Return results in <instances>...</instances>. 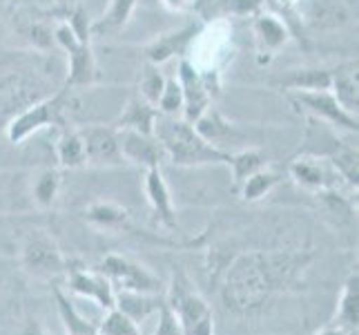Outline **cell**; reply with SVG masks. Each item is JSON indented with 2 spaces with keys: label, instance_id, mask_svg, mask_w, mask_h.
Here are the masks:
<instances>
[{
  "label": "cell",
  "instance_id": "30bf717a",
  "mask_svg": "<svg viewBox=\"0 0 359 335\" xmlns=\"http://www.w3.org/2000/svg\"><path fill=\"white\" fill-rule=\"evenodd\" d=\"M203 29H205V25L201 20H194L181 29L161 34L152 43L145 45V58L150 60L152 65H161L175 56L185 58V52L194 45V41L203 34Z\"/></svg>",
  "mask_w": 359,
  "mask_h": 335
},
{
  "label": "cell",
  "instance_id": "9a60e30c",
  "mask_svg": "<svg viewBox=\"0 0 359 335\" xmlns=\"http://www.w3.org/2000/svg\"><path fill=\"white\" fill-rule=\"evenodd\" d=\"M143 188H145L147 204H150V208L154 210L156 221L170 232L179 230L177 210H175V204H172V195H170L168 181L163 177V172H161V168H147L145 170Z\"/></svg>",
  "mask_w": 359,
  "mask_h": 335
},
{
  "label": "cell",
  "instance_id": "d6a6232c",
  "mask_svg": "<svg viewBox=\"0 0 359 335\" xmlns=\"http://www.w3.org/2000/svg\"><path fill=\"white\" fill-rule=\"evenodd\" d=\"M98 335H141L139 324L123 315L118 308H109L107 315L98 324Z\"/></svg>",
  "mask_w": 359,
  "mask_h": 335
},
{
  "label": "cell",
  "instance_id": "74e56055",
  "mask_svg": "<svg viewBox=\"0 0 359 335\" xmlns=\"http://www.w3.org/2000/svg\"><path fill=\"white\" fill-rule=\"evenodd\" d=\"M317 335H348V333H346V329H341V327H328L324 331H319Z\"/></svg>",
  "mask_w": 359,
  "mask_h": 335
},
{
  "label": "cell",
  "instance_id": "4dcf8cb0",
  "mask_svg": "<svg viewBox=\"0 0 359 335\" xmlns=\"http://www.w3.org/2000/svg\"><path fill=\"white\" fill-rule=\"evenodd\" d=\"M328 161H330L332 166H335L337 175L357 190V183H359L357 181L359 179V170H357V147L344 145V147H339L337 152H332Z\"/></svg>",
  "mask_w": 359,
  "mask_h": 335
},
{
  "label": "cell",
  "instance_id": "484cf974",
  "mask_svg": "<svg viewBox=\"0 0 359 335\" xmlns=\"http://www.w3.org/2000/svg\"><path fill=\"white\" fill-rule=\"evenodd\" d=\"M83 217L98 228H107V230L128 228V210L112 202H96L88 206Z\"/></svg>",
  "mask_w": 359,
  "mask_h": 335
},
{
  "label": "cell",
  "instance_id": "5b68a950",
  "mask_svg": "<svg viewBox=\"0 0 359 335\" xmlns=\"http://www.w3.org/2000/svg\"><path fill=\"white\" fill-rule=\"evenodd\" d=\"M54 41L67 52V79L65 88H88L96 83V60L90 41H83L69 22H60L54 29Z\"/></svg>",
  "mask_w": 359,
  "mask_h": 335
},
{
  "label": "cell",
  "instance_id": "6da1fadb",
  "mask_svg": "<svg viewBox=\"0 0 359 335\" xmlns=\"http://www.w3.org/2000/svg\"><path fill=\"white\" fill-rule=\"evenodd\" d=\"M311 255L294 251H252L230 264L224 284V300L234 313H257L275 295L299 284Z\"/></svg>",
  "mask_w": 359,
  "mask_h": 335
},
{
  "label": "cell",
  "instance_id": "4fadbf2b",
  "mask_svg": "<svg viewBox=\"0 0 359 335\" xmlns=\"http://www.w3.org/2000/svg\"><path fill=\"white\" fill-rule=\"evenodd\" d=\"M67 287L72 293L81 297H88L94 304H98L105 311L114 308V287L101 270H92L85 266H74L67 264Z\"/></svg>",
  "mask_w": 359,
  "mask_h": 335
},
{
  "label": "cell",
  "instance_id": "d6986e66",
  "mask_svg": "<svg viewBox=\"0 0 359 335\" xmlns=\"http://www.w3.org/2000/svg\"><path fill=\"white\" fill-rule=\"evenodd\" d=\"M288 172L306 190H315V192L330 190V175L326 166L321 164V159L317 157H297L290 164Z\"/></svg>",
  "mask_w": 359,
  "mask_h": 335
},
{
  "label": "cell",
  "instance_id": "d590c367",
  "mask_svg": "<svg viewBox=\"0 0 359 335\" xmlns=\"http://www.w3.org/2000/svg\"><path fill=\"white\" fill-rule=\"evenodd\" d=\"M163 5L172 11H185L192 7V0H163Z\"/></svg>",
  "mask_w": 359,
  "mask_h": 335
},
{
  "label": "cell",
  "instance_id": "f546056e",
  "mask_svg": "<svg viewBox=\"0 0 359 335\" xmlns=\"http://www.w3.org/2000/svg\"><path fill=\"white\" fill-rule=\"evenodd\" d=\"M58 190H60V175L56 170L47 168L36 175L34 185H32V195H34V202L41 208H52V204L58 197Z\"/></svg>",
  "mask_w": 359,
  "mask_h": 335
},
{
  "label": "cell",
  "instance_id": "83f0119b",
  "mask_svg": "<svg viewBox=\"0 0 359 335\" xmlns=\"http://www.w3.org/2000/svg\"><path fill=\"white\" fill-rule=\"evenodd\" d=\"M286 88L292 92H319L330 90L332 85V70H294L290 77L283 81Z\"/></svg>",
  "mask_w": 359,
  "mask_h": 335
},
{
  "label": "cell",
  "instance_id": "e575fe53",
  "mask_svg": "<svg viewBox=\"0 0 359 335\" xmlns=\"http://www.w3.org/2000/svg\"><path fill=\"white\" fill-rule=\"evenodd\" d=\"M154 335H183V329L179 327L175 313H172L168 306H163L158 311V324H156Z\"/></svg>",
  "mask_w": 359,
  "mask_h": 335
},
{
  "label": "cell",
  "instance_id": "52a82bcc",
  "mask_svg": "<svg viewBox=\"0 0 359 335\" xmlns=\"http://www.w3.org/2000/svg\"><path fill=\"white\" fill-rule=\"evenodd\" d=\"M69 90L65 88L63 92H58L49 98H43V101L34 103L32 107H27L16 119H11V123L7 126V139L11 143H22L25 139H29L34 132H39L43 128L49 126H65L63 119V107H65V94Z\"/></svg>",
  "mask_w": 359,
  "mask_h": 335
},
{
  "label": "cell",
  "instance_id": "2e32d148",
  "mask_svg": "<svg viewBox=\"0 0 359 335\" xmlns=\"http://www.w3.org/2000/svg\"><path fill=\"white\" fill-rule=\"evenodd\" d=\"M264 0H192V7L203 25L219 22L230 16H255Z\"/></svg>",
  "mask_w": 359,
  "mask_h": 335
},
{
  "label": "cell",
  "instance_id": "7a4b0ae2",
  "mask_svg": "<svg viewBox=\"0 0 359 335\" xmlns=\"http://www.w3.org/2000/svg\"><path fill=\"white\" fill-rule=\"evenodd\" d=\"M156 141L163 145L165 161L175 166H205V164H228L230 152H221L201 134L194 130L192 123L181 117H165L158 114L154 126Z\"/></svg>",
  "mask_w": 359,
  "mask_h": 335
},
{
  "label": "cell",
  "instance_id": "8d00e7d4",
  "mask_svg": "<svg viewBox=\"0 0 359 335\" xmlns=\"http://www.w3.org/2000/svg\"><path fill=\"white\" fill-rule=\"evenodd\" d=\"M20 335H45V331H43V327L36 320H27V324L22 327Z\"/></svg>",
  "mask_w": 359,
  "mask_h": 335
},
{
  "label": "cell",
  "instance_id": "7402d4cb",
  "mask_svg": "<svg viewBox=\"0 0 359 335\" xmlns=\"http://www.w3.org/2000/svg\"><path fill=\"white\" fill-rule=\"evenodd\" d=\"M266 164H268V155L264 150H259V147H241L237 152H230L228 166L232 170L234 190H239L241 183L250 175L266 168Z\"/></svg>",
  "mask_w": 359,
  "mask_h": 335
},
{
  "label": "cell",
  "instance_id": "1f68e13d",
  "mask_svg": "<svg viewBox=\"0 0 359 335\" xmlns=\"http://www.w3.org/2000/svg\"><path fill=\"white\" fill-rule=\"evenodd\" d=\"M165 88V77L158 72V65H147L141 74V81H139V96L143 101L156 105L161 94H163Z\"/></svg>",
  "mask_w": 359,
  "mask_h": 335
},
{
  "label": "cell",
  "instance_id": "3957f363",
  "mask_svg": "<svg viewBox=\"0 0 359 335\" xmlns=\"http://www.w3.org/2000/svg\"><path fill=\"white\" fill-rule=\"evenodd\" d=\"M165 306L175 313L183 335H215L212 306L194 289L190 275L181 266L172 272V282L165 293Z\"/></svg>",
  "mask_w": 359,
  "mask_h": 335
},
{
  "label": "cell",
  "instance_id": "d4e9b609",
  "mask_svg": "<svg viewBox=\"0 0 359 335\" xmlns=\"http://www.w3.org/2000/svg\"><path fill=\"white\" fill-rule=\"evenodd\" d=\"M54 302L58 308L60 322H63L65 335H98V327L92 324L85 315H81L79 308L69 302V297L60 289H54Z\"/></svg>",
  "mask_w": 359,
  "mask_h": 335
},
{
  "label": "cell",
  "instance_id": "603a6c76",
  "mask_svg": "<svg viewBox=\"0 0 359 335\" xmlns=\"http://www.w3.org/2000/svg\"><path fill=\"white\" fill-rule=\"evenodd\" d=\"M337 320L341 329L355 331L359 327V272L357 268L348 272V277L344 282L339 306H337Z\"/></svg>",
  "mask_w": 359,
  "mask_h": 335
},
{
  "label": "cell",
  "instance_id": "836d02e7",
  "mask_svg": "<svg viewBox=\"0 0 359 335\" xmlns=\"http://www.w3.org/2000/svg\"><path fill=\"white\" fill-rule=\"evenodd\" d=\"M156 110L165 117H181L183 94H181V85L177 81V77L165 79V88H163V94H161L158 103H156Z\"/></svg>",
  "mask_w": 359,
  "mask_h": 335
},
{
  "label": "cell",
  "instance_id": "8fae6325",
  "mask_svg": "<svg viewBox=\"0 0 359 335\" xmlns=\"http://www.w3.org/2000/svg\"><path fill=\"white\" fill-rule=\"evenodd\" d=\"M192 126L201 134V139L208 141L212 147H217V150H221V152L241 150V143H243L241 130L237 126H232L215 105H210Z\"/></svg>",
  "mask_w": 359,
  "mask_h": 335
},
{
  "label": "cell",
  "instance_id": "4316f807",
  "mask_svg": "<svg viewBox=\"0 0 359 335\" xmlns=\"http://www.w3.org/2000/svg\"><path fill=\"white\" fill-rule=\"evenodd\" d=\"M330 92L335 94V98H337L339 105L344 110H348L351 114H357L359 96H357V74H355V65L332 70Z\"/></svg>",
  "mask_w": 359,
  "mask_h": 335
},
{
  "label": "cell",
  "instance_id": "ac0fdd59",
  "mask_svg": "<svg viewBox=\"0 0 359 335\" xmlns=\"http://www.w3.org/2000/svg\"><path fill=\"white\" fill-rule=\"evenodd\" d=\"M161 112L156 105L143 101L141 96H134L128 101V105L123 107L121 117L116 119L114 128L116 130H134L141 134H154V126Z\"/></svg>",
  "mask_w": 359,
  "mask_h": 335
},
{
  "label": "cell",
  "instance_id": "ffe728a7",
  "mask_svg": "<svg viewBox=\"0 0 359 335\" xmlns=\"http://www.w3.org/2000/svg\"><path fill=\"white\" fill-rule=\"evenodd\" d=\"M252 32L257 36V43L262 47V52L266 54H275L290 39L288 25L272 14H255Z\"/></svg>",
  "mask_w": 359,
  "mask_h": 335
},
{
  "label": "cell",
  "instance_id": "cb8c5ba5",
  "mask_svg": "<svg viewBox=\"0 0 359 335\" xmlns=\"http://www.w3.org/2000/svg\"><path fill=\"white\" fill-rule=\"evenodd\" d=\"M60 136L56 143V159L63 168H81L85 166V145L81 130L69 128L67 123L60 126Z\"/></svg>",
  "mask_w": 359,
  "mask_h": 335
},
{
  "label": "cell",
  "instance_id": "277c9868",
  "mask_svg": "<svg viewBox=\"0 0 359 335\" xmlns=\"http://www.w3.org/2000/svg\"><path fill=\"white\" fill-rule=\"evenodd\" d=\"M20 264L36 280H54L67 270V259L47 230L34 228L20 246Z\"/></svg>",
  "mask_w": 359,
  "mask_h": 335
},
{
  "label": "cell",
  "instance_id": "ba28073f",
  "mask_svg": "<svg viewBox=\"0 0 359 335\" xmlns=\"http://www.w3.org/2000/svg\"><path fill=\"white\" fill-rule=\"evenodd\" d=\"M85 145V166L116 168L123 161L118 130L114 126H88L81 130Z\"/></svg>",
  "mask_w": 359,
  "mask_h": 335
},
{
  "label": "cell",
  "instance_id": "44dd1931",
  "mask_svg": "<svg viewBox=\"0 0 359 335\" xmlns=\"http://www.w3.org/2000/svg\"><path fill=\"white\" fill-rule=\"evenodd\" d=\"M136 9V0H109L107 11L90 25L92 36H112L118 34L130 22Z\"/></svg>",
  "mask_w": 359,
  "mask_h": 335
},
{
  "label": "cell",
  "instance_id": "e0dca14e",
  "mask_svg": "<svg viewBox=\"0 0 359 335\" xmlns=\"http://www.w3.org/2000/svg\"><path fill=\"white\" fill-rule=\"evenodd\" d=\"M165 306V295L161 293H136V291H114V308L132 322H145Z\"/></svg>",
  "mask_w": 359,
  "mask_h": 335
},
{
  "label": "cell",
  "instance_id": "9c48e42d",
  "mask_svg": "<svg viewBox=\"0 0 359 335\" xmlns=\"http://www.w3.org/2000/svg\"><path fill=\"white\" fill-rule=\"evenodd\" d=\"M177 81L181 85V94H183L181 119H185L188 123H194L210 105H212V94L208 92L196 63H192V60H188V58L179 60Z\"/></svg>",
  "mask_w": 359,
  "mask_h": 335
},
{
  "label": "cell",
  "instance_id": "f1b7e54d",
  "mask_svg": "<svg viewBox=\"0 0 359 335\" xmlns=\"http://www.w3.org/2000/svg\"><path fill=\"white\" fill-rule=\"evenodd\" d=\"M281 181V175L275 170H268V168H262L259 172H255V175L248 177L243 183H241V197L245 202H259V199H264V197L268 192H272V188Z\"/></svg>",
  "mask_w": 359,
  "mask_h": 335
},
{
  "label": "cell",
  "instance_id": "8992f818",
  "mask_svg": "<svg viewBox=\"0 0 359 335\" xmlns=\"http://www.w3.org/2000/svg\"><path fill=\"white\" fill-rule=\"evenodd\" d=\"M98 270L109 280L114 291H136V293H161V280L154 272L139 264L136 259L121 255V253H109L103 257Z\"/></svg>",
  "mask_w": 359,
  "mask_h": 335
},
{
  "label": "cell",
  "instance_id": "5bb4252c",
  "mask_svg": "<svg viewBox=\"0 0 359 335\" xmlns=\"http://www.w3.org/2000/svg\"><path fill=\"white\" fill-rule=\"evenodd\" d=\"M118 143L123 159L134 166L147 168H161L165 161L163 145L156 141L154 134H141L134 130H118Z\"/></svg>",
  "mask_w": 359,
  "mask_h": 335
},
{
  "label": "cell",
  "instance_id": "7c38bea8",
  "mask_svg": "<svg viewBox=\"0 0 359 335\" xmlns=\"http://www.w3.org/2000/svg\"><path fill=\"white\" fill-rule=\"evenodd\" d=\"M292 98L299 105H304L311 114L317 119H324L326 123L335 128H344L348 132H357L359 121L357 114H351L348 110H344L339 101L330 90H319V92H292Z\"/></svg>",
  "mask_w": 359,
  "mask_h": 335
}]
</instances>
